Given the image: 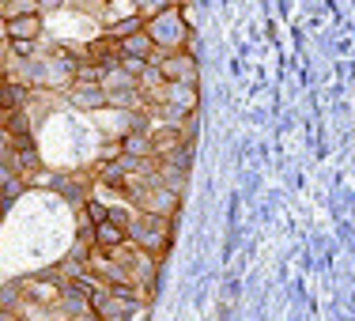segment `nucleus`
<instances>
[{"label": "nucleus", "instance_id": "nucleus-1", "mask_svg": "<svg viewBox=\"0 0 355 321\" xmlns=\"http://www.w3.org/2000/svg\"><path fill=\"white\" fill-rule=\"evenodd\" d=\"M148 38L155 42V53H178V49H189V53H197L193 49V42H197V35H193V23L185 19V4L178 8H163V12L148 15Z\"/></svg>", "mask_w": 355, "mask_h": 321}, {"label": "nucleus", "instance_id": "nucleus-2", "mask_svg": "<svg viewBox=\"0 0 355 321\" xmlns=\"http://www.w3.org/2000/svg\"><path fill=\"white\" fill-rule=\"evenodd\" d=\"M171 234H174V219L166 216H151V212H137L129 219V242L144 253L163 261L171 250Z\"/></svg>", "mask_w": 355, "mask_h": 321}, {"label": "nucleus", "instance_id": "nucleus-3", "mask_svg": "<svg viewBox=\"0 0 355 321\" xmlns=\"http://www.w3.org/2000/svg\"><path fill=\"white\" fill-rule=\"evenodd\" d=\"M125 197L137 205V212L166 216V219H174L178 208H182V193H178V189H166V185H159V182H140V185H132Z\"/></svg>", "mask_w": 355, "mask_h": 321}, {"label": "nucleus", "instance_id": "nucleus-4", "mask_svg": "<svg viewBox=\"0 0 355 321\" xmlns=\"http://www.w3.org/2000/svg\"><path fill=\"white\" fill-rule=\"evenodd\" d=\"M64 276H61V268H53V272H38V276H31V280H23L19 284V299L23 302H31V306H46V310H53L57 302H61V291H64Z\"/></svg>", "mask_w": 355, "mask_h": 321}, {"label": "nucleus", "instance_id": "nucleus-5", "mask_svg": "<svg viewBox=\"0 0 355 321\" xmlns=\"http://www.w3.org/2000/svg\"><path fill=\"white\" fill-rule=\"evenodd\" d=\"M155 72L163 76L166 83H189V87H200V64H197V53L189 49H178V53H155L151 57Z\"/></svg>", "mask_w": 355, "mask_h": 321}, {"label": "nucleus", "instance_id": "nucleus-6", "mask_svg": "<svg viewBox=\"0 0 355 321\" xmlns=\"http://www.w3.org/2000/svg\"><path fill=\"white\" fill-rule=\"evenodd\" d=\"M42 31H46V19L42 12H31V15H15V19L4 23V35L8 42H38Z\"/></svg>", "mask_w": 355, "mask_h": 321}, {"label": "nucleus", "instance_id": "nucleus-7", "mask_svg": "<svg viewBox=\"0 0 355 321\" xmlns=\"http://www.w3.org/2000/svg\"><path fill=\"white\" fill-rule=\"evenodd\" d=\"M69 103L76 110H87V114H95V110H106V87L103 83H72L69 87Z\"/></svg>", "mask_w": 355, "mask_h": 321}, {"label": "nucleus", "instance_id": "nucleus-8", "mask_svg": "<svg viewBox=\"0 0 355 321\" xmlns=\"http://www.w3.org/2000/svg\"><path fill=\"white\" fill-rule=\"evenodd\" d=\"M121 159H132V163H148V159H155L151 155V132L148 129H129V132H121Z\"/></svg>", "mask_w": 355, "mask_h": 321}, {"label": "nucleus", "instance_id": "nucleus-9", "mask_svg": "<svg viewBox=\"0 0 355 321\" xmlns=\"http://www.w3.org/2000/svg\"><path fill=\"white\" fill-rule=\"evenodd\" d=\"M121 246H129V223L106 219V223H98V227H95V250L114 253V250H121Z\"/></svg>", "mask_w": 355, "mask_h": 321}, {"label": "nucleus", "instance_id": "nucleus-10", "mask_svg": "<svg viewBox=\"0 0 355 321\" xmlns=\"http://www.w3.org/2000/svg\"><path fill=\"white\" fill-rule=\"evenodd\" d=\"M182 144H189V140H185V129H182V125H163V129L151 132V155H155V159H166V155H174Z\"/></svg>", "mask_w": 355, "mask_h": 321}, {"label": "nucleus", "instance_id": "nucleus-11", "mask_svg": "<svg viewBox=\"0 0 355 321\" xmlns=\"http://www.w3.org/2000/svg\"><path fill=\"white\" fill-rule=\"evenodd\" d=\"M144 27H148V15H140V12H125V15H117V19H110V23H106V35L114 38V42H121V38L140 35Z\"/></svg>", "mask_w": 355, "mask_h": 321}, {"label": "nucleus", "instance_id": "nucleus-12", "mask_svg": "<svg viewBox=\"0 0 355 321\" xmlns=\"http://www.w3.org/2000/svg\"><path fill=\"white\" fill-rule=\"evenodd\" d=\"M117 46H121L125 57H144V61H151V57H155V42L148 38V31H140V35H132V38H121Z\"/></svg>", "mask_w": 355, "mask_h": 321}, {"label": "nucleus", "instance_id": "nucleus-13", "mask_svg": "<svg viewBox=\"0 0 355 321\" xmlns=\"http://www.w3.org/2000/svg\"><path fill=\"white\" fill-rule=\"evenodd\" d=\"M76 216H83L91 227H98V223H106V219H110V205H103L98 197H87V200H83V208H76Z\"/></svg>", "mask_w": 355, "mask_h": 321}, {"label": "nucleus", "instance_id": "nucleus-14", "mask_svg": "<svg viewBox=\"0 0 355 321\" xmlns=\"http://www.w3.org/2000/svg\"><path fill=\"white\" fill-rule=\"evenodd\" d=\"M31 12H38V0H4L0 4V19H15V15H31Z\"/></svg>", "mask_w": 355, "mask_h": 321}, {"label": "nucleus", "instance_id": "nucleus-15", "mask_svg": "<svg viewBox=\"0 0 355 321\" xmlns=\"http://www.w3.org/2000/svg\"><path fill=\"white\" fill-rule=\"evenodd\" d=\"M117 69H121V72H129L132 80H140V76L151 69V61H144V57H125V53H121V61H117Z\"/></svg>", "mask_w": 355, "mask_h": 321}, {"label": "nucleus", "instance_id": "nucleus-16", "mask_svg": "<svg viewBox=\"0 0 355 321\" xmlns=\"http://www.w3.org/2000/svg\"><path fill=\"white\" fill-rule=\"evenodd\" d=\"M8 49H12L19 61H31V57L38 53V42H8Z\"/></svg>", "mask_w": 355, "mask_h": 321}, {"label": "nucleus", "instance_id": "nucleus-17", "mask_svg": "<svg viewBox=\"0 0 355 321\" xmlns=\"http://www.w3.org/2000/svg\"><path fill=\"white\" fill-rule=\"evenodd\" d=\"M53 8H64V0H38V12H53Z\"/></svg>", "mask_w": 355, "mask_h": 321}, {"label": "nucleus", "instance_id": "nucleus-18", "mask_svg": "<svg viewBox=\"0 0 355 321\" xmlns=\"http://www.w3.org/2000/svg\"><path fill=\"white\" fill-rule=\"evenodd\" d=\"M0 216H4V197H0Z\"/></svg>", "mask_w": 355, "mask_h": 321}, {"label": "nucleus", "instance_id": "nucleus-19", "mask_svg": "<svg viewBox=\"0 0 355 321\" xmlns=\"http://www.w3.org/2000/svg\"><path fill=\"white\" fill-rule=\"evenodd\" d=\"M0 189H4V178H0Z\"/></svg>", "mask_w": 355, "mask_h": 321}]
</instances>
